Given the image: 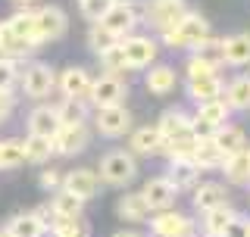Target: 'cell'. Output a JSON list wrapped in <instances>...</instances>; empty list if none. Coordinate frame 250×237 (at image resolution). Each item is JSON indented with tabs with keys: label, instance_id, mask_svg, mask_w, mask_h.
<instances>
[{
	"label": "cell",
	"instance_id": "cell-1",
	"mask_svg": "<svg viewBox=\"0 0 250 237\" xmlns=\"http://www.w3.org/2000/svg\"><path fill=\"white\" fill-rule=\"evenodd\" d=\"M203 38H209V22L203 16H194V13H185L175 25L166 28L169 47H197Z\"/></svg>",
	"mask_w": 250,
	"mask_h": 237
},
{
	"label": "cell",
	"instance_id": "cell-2",
	"mask_svg": "<svg viewBox=\"0 0 250 237\" xmlns=\"http://www.w3.org/2000/svg\"><path fill=\"white\" fill-rule=\"evenodd\" d=\"M135 175H138V165L125 150H113V153H106L104 162H100V178L109 181V184H128Z\"/></svg>",
	"mask_w": 250,
	"mask_h": 237
},
{
	"label": "cell",
	"instance_id": "cell-3",
	"mask_svg": "<svg viewBox=\"0 0 250 237\" xmlns=\"http://www.w3.org/2000/svg\"><path fill=\"white\" fill-rule=\"evenodd\" d=\"M84 147H88V128H84V122H62L60 131L53 134V150L62 156L82 153Z\"/></svg>",
	"mask_w": 250,
	"mask_h": 237
},
{
	"label": "cell",
	"instance_id": "cell-4",
	"mask_svg": "<svg viewBox=\"0 0 250 237\" xmlns=\"http://www.w3.org/2000/svg\"><path fill=\"white\" fill-rule=\"evenodd\" d=\"M35 22H38V41H57L69 28L66 13H62L60 6H41V10L35 13Z\"/></svg>",
	"mask_w": 250,
	"mask_h": 237
},
{
	"label": "cell",
	"instance_id": "cell-5",
	"mask_svg": "<svg viewBox=\"0 0 250 237\" xmlns=\"http://www.w3.org/2000/svg\"><path fill=\"white\" fill-rule=\"evenodd\" d=\"M97 128L109 134V138H116V134H125L131 125V113L119 103H106V106H97Z\"/></svg>",
	"mask_w": 250,
	"mask_h": 237
},
{
	"label": "cell",
	"instance_id": "cell-6",
	"mask_svg": "<svg viewBox=\"0 0 250 237\" xmlns=\"http://www.w3.org/2000/svg\"><path fill=\"white\" fill-rule=\"evenodd\" d=\"M135 22H138V10L131 3H113L109 10L100 16V25H106L113 35H128L131 28H135Z\"/></svg>",
	"mask_w": 250,
	"mask_h": 237
},
{
	"label": "cell",
	"instance_id": "cell-7",
	"mask_svg": "<svg viewBox=\"0 0 250 237\" xmlns=\"http://www.w3.org/2000/svg\"><path fill=\"white\" fill-rule=\"evenodd\" d=\"M182 16H185V0H150L147 3V19L160 28L175 25Z\"/></svg>",
	"mask_w": 250,
	"mask_h": 237
},
{
	"label": "cell",
	"instance_id": "cell-8",
	"mask_svg": "<svg viewBox=\"0 0 250 237\" xmlns=\"http://www.w3.org/2000/svg\"><path fill=\"white\" fill-rule=\"evenodd\" d=\"M53 84H57V75H53L50 66H31L25 78H22V88H25L28 97H47V94L53 91Z\"/></svg>",
	"mask_w": 250,
	"mask_h": 237
},
{
	"label": "cell",
	"instance_id": "cell-9",
	"mask_svg": "<svg viewBox=\"0 0 250 237\" xmlns=\"http://www.w3.org/2000/svg\"><path fill=\"white\" fill-rule=\"evenodd\" d=\"M122 50H125V66L131 69H144L156 59V44L147 38H128V41H122Z\"/></svg>",
	"mask_w": 250,
	"mask_h": 237
},
{
	"label": "cell",
	"instance_id": "cell-10",
	"mask_svg": "<svg viewBox=\"0 0 250 237\" xmlns=\"http://www.w3.org/2000/svg\"><path fill=\"white\" fill-rule=\"evenodd\" d=\"M197 175H200V165L191 159V156H172V165H169V181L175 191L182 187H194L197 184Z\"/></svg>",
	"mask_w": 250,
	"mask_h": 237
},
{
	"label": "cell",
	"instance_id": "cell-11",
	"mask_svg": "<svg viewBox=\"0 0 250 237\" xmlns=\"http://www.w3.org/2000/svg\"><path fill=\"white\" fill-rule=\"evenodd\" d=\"M144 200H147V206L150 209H169L172 206V200H175V187H172V181L169 178H153V181H147L144 184Z\"/></svg>",
	"mask_w": 250,
	"mask_h": 237
},
{
	"label": "cell",
	"instance_id": "cell-12",
	"mask_svg": "<svg viewBox=\"0 0 250 237\" xmlns=\"http://www.w3.org/2000/svg\"><path fill=\"white\" fill-rule=\"evenodd\" d=\"M125 97V84L119 81L116 75H104L100 81L91 84V100L97 106H106V103H122Z\"/></svg>",
	"mask_w": 250,
	"mask_h": 237
},
{
	"label": "cell",
	"instance_id": "cell-13",
	"mask_svg": "<svg viewBox=\"0 0 250 237\" xmlns=\"http://www.w3.org/2000/svg\"><path fill=\"white\" fill-rule=\"evenodd\" d=\"M91 75L84 72V69H66V72L60 75V88L66 97H75V100H82V97H91Z\"/></svg>",
	"mask_w": 250,
	"mask_h": 237
},
{
	"label": "cell",
	"instance_id": "cell-14",
	"mask_svg": "<svg viewBox=\"0 0 250 237\" xmlns=\"http://www.w3.org/2000/svg\"><path fill=\"white\" fill-rule=\"evenodd\" d=\"M62 118H60V109H50V106H38L35 113L28 116V131L35 134H44V138H53L60 131Z\"/></svg>",
	"mask_w": 250,
	"mask_h": 237
},
{
	"label": "cell",
	"instance_id": "cell-15",
	"mask_svg": "<svg viewBox=\"0 0 250 237\" xmlns=\"http://www.w3.org/2000/svg\"><path fill=\"white\" fill-rule=\"evenodd\" d=\"M222 165H225V178H229L231 184H247L250 181V150L247 147H241L238 153L225 156Z\"/></svg>",
	"mask_w": 250,
	"mask_h": 237
},
{
	"label": "cell",
	"instance_id": "cell-16",
	"mask_svg": "<svg viewBox=\"0 0 250 237\" xmlns=\"http://www.w3.org/2000/svg\"><path fill=\"white\" fill-rule=\"evenodd\" d=\"M31 47H35V44H28L25 38H19V35L13 31L10 19H6V22H0V57H10V59H16V57H25Z\"/></svg>",
	"mask_w": 250,
	"mask_h": 237
},
{
	"label": "cell",
	"instance_id": "cell-17",
	"mask_svg": "<svg viewBox=\"0 0 250 237\" xmlns=\"http://www.w3.org/2000/svg\"><path fill=\"white\" fill-rule=\"evenodd\" d=\"M150 228L156 234H166V237H178V234H191L194 225L188 222L185 216H178V212H160V216L150 222Z\"/></svg>",
	"mask_w": 250,
	"mask_h": 237
},
{
	"label": "cell",
	"instance_id": "cell-18",
	"mask_svg": "<svg viewBox=\"0 0 250 237\" xmlns=\"http://www.w3.org/2000/svg\"><path fill=\"white\" fill-rule=\"evenodd\" d=\"M62 187L72 191V194H78L82 200H88V197L97 194V175L88 172V169H75V172H69V175L62 178Z\"/></svg>",
	"mask_w": 250,
	"mask_h": 237
},
{
	"label": "cell",
	"instance_id": "cell-19",
	"mask_svg": "<svg viewBox=\"0 0 250 237\" xmlns=\"http://www.w3.org/2000/svg\"><path fill=\"white\" fill-rule=\"evenodd\" d=\"M22 150H25V162H47L53 153V138H44V134L31 131L25 138V144H22Z\"/></svg>",
	"mask_w": 250,
	"mask_h": 237
},
{
	"label": "cell",
	"instance_id": "cell-20",
	"mask_svg": "<svg viewBox=\"0 0 250 237\" xmlns=\"http://www.w3.org/2000/svg\"><path fill=\"white\" fill-rule=\"evenodd\" d=\"M44 218L38 216V212H22V216H16L10 225H6V231L16 234V237H38L44 231Z\"/></svg>",
	"mask_w": 250,
	"mask_h": 237
},
{
	"label": "cell",
	"instance_id": "cell-21",
	"mask_svg": "<svg viewBox=\"0 0 250 237\" xmlns=\"http://www.w3.org/2000/svg\"><path fill=\"white\" fill-rule=\"evenodd\" d=\"M225 44V62L229 66H247L250 62V35H231Z\"/></svg>",
	"mask_w": 250,
	"mask_h": 237
},
{
	"label": "cell",
	"instance_id": "cell-22",
	"mask_svg": "<svg viewBox=\"0 0 250 237\" xmlns=\"http://www.w3.org/2000/svg\"><path fill=\"white\" fill-rule=\"evenodd\" d=\"M191 97L194 100H213V97H219L222 94V81H219V75L216 72H209V75H197V78H191Z\"/></svg>",
	"mask_w": 250,
	"mask_h": 237
},
{
	"label": "cell",
	"instance_id": "cell-23",
	"mask_svg": "<svg viewBox=\"0 0 250 237\" xmlns=\"http://www.w3.org/2000/svg\"><path fill=\"white\" fill-rule=\"evenodd\" d=\"M116 212H119L122 218H128V222H141V218L150 212V206H147L144 194H125L119 203H116Z\"/></svg>",
	"mask_w": 250,
	"mask_h": 237
},
{
	"label": "cell",
	"instance_id": "cell-24",
	"mask_svg": "<svg viewBox=\"0 0 250 237\" xmlns=\"http://www.w3.org/2000/svg\"><path fill=\"white\" fill-rule=\"evenodd\" d=\"M191 159L197 162L200 169H213V165H219V162L225 159V156L219 153V147L213 144V138H203V140H197V144H194Z\"/></svg>",
	"mask_w": 250,
	"mask_h": 237
},
{
	"label": "cell",
	"instance_id": "cell-25",
	"mask_svg": "<svg viewBox=\"0 0 250 237\" xmlns=\"http://www.w3.org/2000/svg\"><path fill=\"white\" fill-rule=\"evenodd\" d=\"M222 203H225V191L219 184H200L197 191H194V206L200 212H207L213 206H222Z\"/></svg>",
	"mask_w": 250,
	"mask_h": 237
},
{
	"label": "cell",
	"instance_id": "cell-26",
	"mask_svg": "<svg viewBox=\"0 0 250 237\" xmlns=\"http://www.w3.org/2000/svg\"><path fill=\"white\" fill-rule=\"evenodd\" d=\"M10 25H13L16 35H19V38H25L28 44H41V41H38V22H35V13H31V10L16 13L13 19H10Z\"/></svg>",
	"mask_w": 250,
	"mask_h": 237
},
{
	"label": "cell",
	"instance_id": "cell-27",
	"mask_svg": "<svg viewBox=\"0 0 250 237\" xmlns=\"http://www.w3.org/2000/svg\"><path fill=\"white\" fill-rule=\"evenodd\" d=\"M172 88H175V72H172L169 66H153L150 72H147V91L169 94Z\"/></svg>",
	"mask_w": 250,
	"mask_h": 237
},
{
	"label": "cell",
	"instance_id": "cell-28",
	"mask_svg": "<svg viewBox=\"0 0 250 237\" xmlns=\"http://www.w3.org/2000/svg\"><path fill=\"white\" fill-rule=\"evenodd\" d=\"M131 147H135L138 153H156V150L163 147V131H160V125H156V128H138L135 138H131Z\"/></svg>",
	"mask_w": 250,
	"mask_h": 237
},
{
	"label": "cell",
	"instance_id": "cell-29",
	"mask_svg": "<svg viewBox=\"0 0 250 237\" xmlns=\"http://www.w3.org/2000/svg\"><path fill=\"white\" fill-rule=\"evenodd\" d=\"M194 57L203 59V62H209V66H222L225 62V44L222 41H213V38H203V41L194 47Z\"/></svg>",
	"mask_w": 250,
	"mask_h": 237
},
{
	"label": "cell",
	"instance_id": "cell-30",
	"mask_svg": "<svg viewBox=\"0 0 250 237\" xmlns=\"http://www.w3.org/2000/svg\"><path fill=\"white\" fill-rule=\"evenodd\" d=\"M213 144L219 147L222 156H231V153H238V150L244 147V134H241V128H225V131L213 134Z\"/></svg>",
	"mask_w": 250,
	"mask_h": 237
},
{
	"label": "cell",
	"instance_id": "cell-31",
	"mask_svg": "<svg viewBox=\"0 0 250 237\" xmlns=\"http://www.w3.org/2000/svg\"><path fill=\"white\" fill-rule=\"evenodd\" d=\"M231 218H234V212L225 206H213V209H207V231L209 234H225L229 231V225H231Z\"/></svg>",
	"mask_w": 250,
	"mask_h": 237
},
{
	"label": "cell",
	"instance_id": "cell-32",
	"mask_svg": "<svg viewBox=\"0 0 250 237\" xmlns=\"http://www.w3.org/2000/svg\"><path fill=\"white\" fill-rule=\"evenodd\" d=\"M82 197L72 194V191H66L62 187V194L53 200V212H57V218H66V216H82Z\"/></svg>",
	"mask_w": 250,
	"mask_h": 237
},
{
	"label": "cell",
	"instance_id": "cell-33",
	"mask_svg": "<svg viewBox=\"0 0 250 237\" xmlns=\"http://www.w3.org/2000/svg\"><path fill=\"white\" fill-rule=\"evenodd\" d=\"M229 106L234 109H250V78H234L229 84Z\"/></svg>",
	"mask_w": 250,
	"mask_h": 237
},
{
	"label": "cell",
	"instance_id": "cell-34",
	"mask_svg": "<svg viewBox=\"0 0 250 237\" xmlns=\"http://www.w3.org/2000/svg\"><path fill=\"white\" fill-rule=\"evenodd\" d=\"M22 162H25L22 144H0V169H16Z\"/></svg>",
	"mask_w": 250,
	"mask_h": 237
},
{
	"label": "cell",
	"instance_id": "cell-35",
	"mask_svg": "<svg viewBox=\"0 0 250 237\" xmlns=\"http://www.w3.org/2000/svg\"><path fill=\"white\" fill-rule=\"evenodd\" d=\"M225 113H229V103H222L219 97L203 100V106H200V116H203V118H209V122H216V125H222V122H225Z\"/></svg>",
	"mask_w": 250,
	"mask_h": 237
},
{
	"label": "cell",
	"instance_id": "cell-36",
	"mask_svg": "<svg viewBox=\"0 0 250 237\" xmlns=\"http://www.w3.org/2000/svg\"><path fill=\"white\" fill-rule=\"evenodd\" d=\"M113 44H119V35H113V31H109L106 25H100V28H94V31H91V47H94L97 53L109 50Z\"/></svg>",
	"mask_w": 250,
	"mask_h": 237
},
{
	"label": "cell",
	"instance_id": "cell-37",
	"mask_svg": "<svg viewBox=\"0 0 250 237\" xmlns=\"http://www.w3.org/2000/svg\"><path fill=\"white\" fill-rule=\"evenodd\" d=\"M78 3H82V13L88 16V19H100L116 0H78Z\"/></svg>",
	"mask_w": 250,
	"mask_h": 237
},
{
	"label": "cell",
	"instance_id": "cell-38",
	"mask_svg": "<svg viewBox=\"0 0 250 237\" xmlns=\"http://www.w3.org/2000/svg\"><path fill=\"white\" fill-rule=\"evenodd\" d=\"M57 234H66V237H72V234H84V225L78 222V216H66V218H57Z\"/></svg>",
	"mask_w": 250,
	"mask_h": 237
},
{
	"label": "cell",
	"instance_id": "cell-39",
	"mask_svg": "<svg viewBox=\"0 0 250 237\" xmlns=\"http://www.w3.org/2000/svg\"><path fill=\"white\" fill-rule=\"evenodd\" d=\"M16 81V66L10 57H0V91H10Z\"/></svg>",
	"mask_w": 250,
	"mask_h": 237
},
{
	"label": "cell",
	"instance_id": "cell-40",
	"mask_svg": "<svg viewBox=\"0 0 250 237\" xmlns=\"http://www.w3.org/2000/svg\"><path fill=\"white\" fill-rule=\"evenodd\" d=\"M106 62V69H125V50H122V44H113L109 50L100 53Z\"/></svg>",
	"mask_w": 250,
	"mask_h": 237
},
{
	"label": "cell",
	"instance_id": "cell-41",
	"mask_svg": "<svg viewBox=\"0 0 250 237\" xmlns=\"http://www.w3.org/2000/svg\"><path fill=\"white\" fill-rule=\"evenodd\" d=\"M191 128H194V134H197V140H203V138H213V134L219 131V125L209 122V118H203V116L197 113V118L191 122Z\"/></svg>",
	"mask_w": 250,
	"mask_h": 237
},
{
	"label": "cell",
	"instance_id": "cell-42",
	"mask_svg": "<svg viewBox=\"0 0 250 237\" xmlns=\"http://www.w3.org/2000/svg\"><path fill=\"white\" fill-rule=\"evenodd\" d=\"M60 118L62 122H82V106H78L75 97H69L66 103L60 106Z\"/></svg>",
	"mask_w": 250,
	"mask_h": 237
},
{
	"label": "cell",
	"instance_id": "cell-43",
	"mask_svg": "<svg viewBox=\"0 0 250 237\" xmlns=\"http://www.w3.org/2000/svg\"><path fill=\"white\" fill-rule=\"evenodd\" d=\"M209 72H216V66H209V62H203V59H197V57L188 62V75H191V78H197V75H209Z\"/></svg>",
	"mask_w": 250,
	"mask_h": 237
},
{
	"label": "cell",
	"instance_id": "cell-44",
	"mask_svg": "<svg viewBox=\"0 0 250 237\" xmlns=\"http://www.w3.org/2000/svg\"><path fill=\"white\" fill-rule=\"evenodd\" d=\"M225 234H229V237L247 234V237H250V222H247V218H238V216H234V218H231V225H229V231H225Z\"/></svg>",
	"mask_w": 250,
	"mask_h": 237
},
{
	"label": "cell",
	"instance_id": "cell-45",
	"mask_svg": "<svg viewBox=\"0 0 250 237\" xmlns=\"http://www.w3.org/2000/svg\"><path fill=\"white\" fill-rule=\"evenodd\" d=\"M60 184V172L57 169H47L44 175H41V187H47V191H50V187H57Z\"/></svg>",
	"mask_w": 250,
	"mask_h": 237
},
{
	"label": "cell",
	"instance_id": "cell-46",
	"mask_svg": "<svg viewBox=\"0 0 250 237\" xmlns=\"http://www.w3.org/2000/svg\"><path fill=\"white\" fill-rule=\"evenodd\" d=\"M10 109H13V97H10V91H0V122L10 116Z\"/></svg>",
	"mask_w": 250,
	"mask_h": 237
},
{
	"label": "cell",
	"instance_id": "cell-47",
	"mask_svg": "<svg viewBox=\"0 0 250 237\" xmlns=\"http://www.w3.org/2000/svg\"><path fill=\"white\" fill-rule=\"evenodd\" d=\"M13 3H16V6H19V10H31V6H35V3H38V0H13Z\"/></svg>",
	"mask_w": 250,
	"mask_h": 237
}]
</instances>
